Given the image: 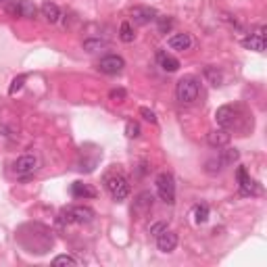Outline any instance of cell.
I'll use <instances>...</instances> for the list:
<instances>
[{"label":"cell","mask_w":267,"mask_h":267,"mask_svg":"<svg viewBox=\"0 0 267 267\" xmlns=\"http://www.w3.org/2000/svg\"><path fill=\"white\" fill-rule=\"evenodd\" d=\"M207 142L213 146V148H225L227 144H230V134H227V130H213L207 136Z\"/></svg>","instance_id":"13"},{"label":"cell","mask_w":267,"mask_h":267,"mask_svg":"<svg viewBox=\"0 0 267 267\" xmlns=\"http://www.w3.org/2000/svg\"><path fill=\"white\" fill-rule=\"evenodd\" d=\"M52 263H54V265H77L75 259L69 257V255H59V257H54Z\"/></svg>","instance_id":"26"},{"label":"cell","mask_w":267,"mask_h":267,"mask_svg":"<svg viewBox=\"0 0 267 267\" xmlns=\"http://www.w3.org/2000/svg\"><path fill=\"white\" fill-rule=\"evenodd\" d=\"M107 46L105 40H86L84 42V50H88V52H98V50H103Z\"/></svg>","instance_id":"23"},{"label":"cell","mask_w":267,"mask_h":267,"mask_svg":"<svg viewBox=\"0 0 267 267\" xmlns=\"http://www.w3.org/2000/svg\"><path fill=\"white\" fill-rule=\"evenodd\" d=\"M199 90H200V86L194 77H182L176 86V96L182 105H192L196 96H199Z\"/></svg>","instance_id":"2"},{"label":"cell","mask_w":267,"mask_h":267,"mask_svg":"<svg viewBox=\"0 0 267 267\" xmlns=\"http://www.w3.org/2000/svg\"><path fill=\"white\" fill-rule=\"evenodd\" d=\"M156 192H159L161 200L169 202V205L176 202V182L171 178V174H161L156 178Z\"/></svg>","instance_id":"3"},{"label":"cell","mask_w":267,"mask_h":267,"mask_svg":"<svg viewBox=\"0 0 267 267\" xmlns=\"http://www.w3.org/2000/svg\"><path fill=\"white\" fill-rule=\"evenodd\" d=\"M222 169H223V165H222V161H219V159H209L207 161V174L213 176V174H219Z\"/></svg>","instance_id":"24"},{"label":"cell","mask_w":267,"mask_h":267,"mask_svg":"<svg viewBox=\"0 0 267 267\" xmlns=\"http://www.w3.org/2000/svg\"><path fill=\"white\" fill-rule=\"evenodd\" d=\"M125 67V61L117 54H109V57H103L98 63V69L103 73H109V75H115V73H121Z\"/></svg>","instance_id":"6"},{"label":"cell","mask_w":267,"mask_h":267,"mask_svg":"<svg viewBox=\"0 0 267 267\" xmlns=\"http://www.w3.org/2000/svg\"><path fill=\"white\" fill-rule=\"evenodd\" d=\"M42 17L48 23H57L61 19V9L54 2H44L42 4Z\"/></svg>","instance_id":"18"},{"label":"cell","mask_w":267,"mask_h":267,"mask_svg":"<svg viewBox=\"0 0 267 267\" xmlns=\"http://www.w3.org/2000/svg\"><path fill=\"white\" fill-rule=\"evenodd\" d=\"M15 174H17L19 178H29V176H34L36 174V169H38V159L34 155H23L19 156L17 161H15Z\"/></svg>","instance_id":"4"},{"label":"cell","mask_w":267,"mask_h":267,"mask_svg":"<svg viewBox=\"0 0 267 267\" xmlns=\"http://www.w3.org/2000/svg\"><path fill=\"white\" fill-rule=\"evenodd\" d=\"M192 217H194L196 223H207V219H209V207H207V205H196V207L192 209Z\"/></svg>","instance_id":"20"},{"label":"cell","mask_w":267,"mask_h":267,"mask_svg":"<svg viewBox=\"0 0 267 267\" xmlns=\"http://www.w3.org/2000/svg\"><path fill=\"white\" fill-rule=\"evenodd\" d=\"M205 77H207V80L213 84V86H222V80H223L222 73L217 71V67H207V69H205Z\"/></svg>","instance_id":"22"},{"label":"cell","mask_w":267,"mask_h":267,"mask_svg":"<svg viewBox=\"0 0 267 267\" xmlns=\"http://www.w3.org/2000/svg\"><path fill=\"white\" fill-rule=\"evenodd\" d=\"M236 176H238L240 192L245 194V196H257L259 192H261V188H259V184H257L255 179H253V178H250V176L246 174V169H245V167H238Z\"/></svg>","instance_id":"5"},{"label":"cell","mask_w":267,"mask_h":267,"mask_svg":"<svg viewBox=\"0 0 267 267\" xmlns=\"http://www.w3.org/2000/svg\"><path fill=\"white\" fill-rule=\"evenodd\" d=\"M140 115H142L144 117V119L146 121H151V123H156V115L151 111V109H146V107H142V109H140Z\"/></svg>","instance_id":"29"},{"label":"cell","mask_w":267,"mask_h":267,"mask_svg":"<svg viewBox=\"0 0 267 267\" xmlns=\"http://www.w3.org/2000/svg\"><path fill=\"white\" fill-rule=\"evenodd\" d=\"M105 186H107L109 194L113 196V200H117V202L125 200L130 194V184H128V179H125V176H121V174H107Z\"/></svg>","instance_id":"1"},{"label":"cell","mask_w":267,"mask_h":267,"mask_svg":"<svg viewBox=\"0 0 267 267\" xmlns=\"http://www.w3.org/2000/svg\"><path fill=\"white\" fill-rule=\"evenodd\" d=\"M0 2H6V0H0Z\"/></svg>","instance_id":"32"},{"label":"cell","mask_w":267,"mask_h":267,"mask_svg":"<svg viewBox=\"0 0 267 267\" xmlns=\"http://www.w3.org/2000/svg\"><path fill=\"white\" fill-rule=\"evenodd\" d=\"M71 194H73V199H94V196H96V192H94L88 184H82V182L71 184Z\"/></svg>","instance_id":"17"},{"label":"cell","mask_w":267,"mask_h":267,"mask_svg":"<svg viewBox=\"0 0 267 267\" xmlns=\"http://www.w3.org/2000/svg\"><path fill=\"white\" fill-rule=\"evenodd\" d=\"M215 119H217V123L222 125L223 130H227V128H232L234 123H236V113H234V109L232 107H219L217 109V113H215Z\"/></svg>","instance_id":"12"},{"label":"cell","mask_w":267,"mask_h":267,"mask_svg":"<svg viewBox=\"0 0 267 267\" xmlns=\"http://www.w3.org/2000/svg\"><path fill=\"white\" fill-rule=\"evenodd\" d=\"M163 230H167V225H165L163 222H159V223H155V225L151 227V234H153V236H159Z\"/></svg>","instance_id":"30"},{"label":"cell","mask_w":267,"mask_h":267,"mask_svg":"<svg viewBox=\"0 0 267 267\" xmlns=\"http://www.w3.org/2000/svg\"><path fill=\"white\" fill-rule=\"evenodd\" d=\"M238 159H240V153L236 151V148H225V151H222V155H219V161H222L223 167H225V165L236 163Z\"/></svg>","instance_id":"19"},{"label":"cell","mask_w":267,"mask_h":267,"mask_svg":"<svg viewBox=\"0 0 267 267\" xmlns=\"http://www.w3.org/2000/svg\"><path fill=\"white\" fill-rule=\"evenodd\" d=\"M109 96H111L113 100H123L125 98V90H111V94H109Z\"/></svg>","instance_id":"31"},{"label":"cell","mask_w":267,"mask_h":267,"mask_svg":"<svg viewBox=\"0 0 267 267\" xmlns=\"http://www.w3.org/2000/svg\"><path fill=\"white\" fill-rule=\"evenodd\" d=\"M156 238V246H159V250H163V253H171L176 246H178V234L176 232H169V230H163Z\"/></svg>","instance_id":"11"},{"label":"cell","mask_w":267,"mask_h":267,"mask_svg":"<svg viewBox=\"0 0 267 267\" xmlns=\"http://www.w3.org/2000/svg\"><path fill=\"white\" fill-rule=\"evenodd\" d=\"M125 134H128V138H138L140 136V125L130 121L128 125H125Z\"/></svg>","instance_id":"27"},{"label":"cell","mask_w":267,"mask_h":267,"mask_svg":"<svg viewBox=\"0 0 267 267\" xmlns=\"http://www.w3.org/2000/svg\"><path fill=\"white\" fill-rule=\"evenodd\" d=\"M242 46L248 50H255V52H261L265 50V27H259L257 34H250L242 40Z\"/></svg>","instance_id":"9"},{"label":"cell","mask_w":267,"mask_h":267,"mask_svg":"<svg viewBox=\"0 0 267 267\" xmlns=\"http://www.w3.org/2000/svg\"><path fill=\"white\" fill-rule=\"evenodd\" d=\"M155 21L159 23V31H161V34H167V31L171 29V25H174V21H171L169 17H155Z\"/></svg>","instance_id":"25"},{"label":"cell","mask_w":267,"mask_h":267,"mask_svg":"<svg viewBox=\"0 0 267 267\" xmlns=\"http://www.w3.org/2000/svg\"><path fill=\"white\" fill-rule=\"evenodd\" d=\"M153 194L151 192H140L136 196V200H134V207H132V213L134 215H144L148 211L153 209Z\"/></svg>","instance_id":"10"},{"label":"cell","mask_w":267,"mask_h":267,"mask_svg":"<svg viewBox=\"0 0 267 267\" xmlns=\"http://www.w3.org/2000/svg\"><path fill=\"white\" fill-rule=\"evenodd\" d=\"M169 44V48H174V50H188L192 46V38L190 34H174L167 40Z\"/></svg>","instance_id":"14"},{"label":"cell","mask_w":267,"mask_h":267,"mask_svg":"<svg viewBox=\"0 0 267 267\" xmlns=\"http://www.w3.org/2000/svg\"><path fill=\"white\" fill-rule=\"evenodd\" d=\"M23 82H25V75H19V77H15V80H13V84H11V88H9V92H11V94L19 92V90L23 88Z\"/></svg>","instance_id":"28"},{"label":"cell","mask_w":267,"mask_h":267,"mask_svg":"<svg viewBox=\"0 0 267 267\" xmlns=\"http://www.w3.org/2000/svg\"><path fill=\"white\" fill-rule=\"evenodd\" d=\"M71 215H73V223H90L94 219V211L90 207H71Z\"/></svg>","instance_id":"16"},{"label":"cell","mask_w":267,"mask_h":267,"mask_svg":"<svg viewBox=\"0 0 267 267\" xmlns=\"http://www.w3.org/2000/svg\"><path fill=\"white\" fill-rule=\"evenodd\" d=\"M130 17L136 25H146V23L155 21L156 11L151 9V6H134V9L130 11Z\"/></svg>","instance_id":"8"},{"label":"cell","mask_w":267,"mask_h":267,"mask_svg":"<svg viewBox=\"0 0 267 267\" xmlns=\"http://www.w3.org/2000/svg\"><path fill=\"white\" fill-rule=\"evenodd\" d=\"M36 11L38 9H36L34 0H19V2L11 4V9H9V13L15 15V17H25V19H34Z\"/></svg>","instance_id":"7"},{"label":"cell","mask_w":267,"mask_h":267,"mask_svg":"<svg viewBox=\"0 0 267 267\" xmlns=\"http://www.w3.org/2000/svg\"><path fill=\"white\" fill-rule=\"evenodd\" d=\"M156 61H159V65L163 67V71L174 73V71H178V69H179V61H178L176 57H171V54L163 52V50L156 54Z\"/></svg>","instance_id":"15"},{"label":"cell","mask_w":267,"mask_h":267,"mask_svg":"<svg viewBox=\"0 0 267 267\" xmlns=\"http://www.w3.org/2000/svg\"><path fill=\"white\" fill-rule=\"evenodd\" d=\"M119 38H121V42H125V44L134 42V29H132V23H130V21H123V23H121Z\"/></svg>","instance_id":"21"}]
</instances>
